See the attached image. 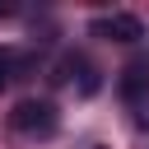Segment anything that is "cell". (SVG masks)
Segmentation results:
<instances>
[{"label":"cell","instance_id":"cell-1","mask_svg":"<svg viewBox=\"0 0 149 149\" xmlns=\"http://www.w3.org/2000/svg\"><path fill=\"white\" fill-rule=\"evenodd\" d=\"M56 102H47V98H23V102H14V112H9V126L19 130V135H51L56 130Z\"/></svg>","mask_w":149,"mask_h":149},{"label":"cell","instance_id":"cell-2","mask_svg":"<svg viewBox=\"0 0 149 149\" xmlns=\"http://www.w3.org/2000/svg\"><path fill=\"white\" fill-rule=\"evenodd\" d=\"M121 98L135 107V126L149 130V61H130L121 70Z\"/></svg>","mask_w":149,"mask_h":149},{"label":"cell","instance_id":"cell-3","mask_svg":"<svg viewBox=\"0 0 149 149\" xmlns=\"http://www.w3.org/2000/svg\"><path fill=\"white\" fill-rule=\"evenodd\" d=\"M93 33L98 37H112V42H140L144 37V23L135 14H107V19H93Z\"/></svg>","mask_w":149,"mask_h":149},{"label":"cell","instance_id":"cell-4","mask_svg":"<svg viewBox=\"0 0 149 149\" xmlns=\"http://www.w3.org/2000/svg\"><path fill=\"white\" fill-rule=\"evenodd\" d=\"M5 14H9V5H0V19H5Z\"/></svg>","mask_w":149,"mask_h":149},{"label":"cell","instance_id":"cell-5","mask_svg":"<svg viewBox=\"0 0 149 149\" xmlns=\"http://www.w3.org/2000/svg\"><path fill=\"white\" fill-rule=\"evenodd\" d=\"M0 84H5V74H0Z\"/></svg>","mask_w":149,"mask_h":149}]
</instances>
